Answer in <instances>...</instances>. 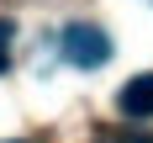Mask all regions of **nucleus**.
<instances>
[{"instance_id":"obj_1","label":"nucleus","mask_w":153,"mask_h":143,"mask_svg":"<svg viewBox=\"0 0 153 143\" xmlns=\"http://www.w3.org/2000/svg\"><path fill=\"white\" fill-rule=\"evenodd\" d=\"M63 58L74 69H100L111 58V37L90 21H74V27H63Z\"/></svg>"},{"instance_id":"obj_2","label":"nucleus","mask_w":153,"mask_h":143,"mask_svg":"<svg viewBox=\"0 0 153 143\" xmlns=\"http://www.w3.org/2000/svg\"><path fill=\"white\" fill-rule=\"evenodd\" d=\"M116 106H122V117H153V74H132L116 90Z\"/></svg>"},{"instance_id":"obj_3","label":"nucleus","mask_w":153,"mask_h":143,"mask_svg":"<svg viewBox=\"0 0 153 143\" xmlns=\"http://www.w3.org/2000/svg\"><path fill=\"white\" fill-rule=\"evenodd\" d=\"M100 143H153V133H100Z\"/></svg>"},{"instance_id":"obj_4","label":"nucleus","mask_w":153,"mask_h":143,"mask_svg":"<svg viewBox=\"0 0 153 143\" xmlns=\"http://www.w3.org/2000/svg\"><path fill=\"white\" fill-rule=\"evenodd\" d=\"M5 43H11V27L0 21V69H5Z\"/></svg>"}]
</instances>
